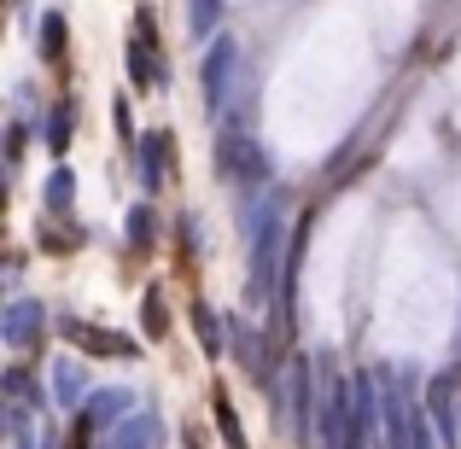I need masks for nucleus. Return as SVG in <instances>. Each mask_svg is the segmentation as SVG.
I'll return each mask as SVG.
<instances>
[{"instance_id":"obj_3","label":"nucleus","mask_w":461,"mask_h":449,"mask_svg":"<svg viewBox=\"0 0 461 449\" xmlns=\"http://www.w3.org/2000/svg\"><path fill=\"white\" fill-rule=\"evenodd\" d=\"M147 327H152V333H164V310H158V298H147Z\"/></svg>"},{"instance_id":"obj_2","label":"nucleus","mask_w":461,"mask_h":449,"mask_svg":"<svg viewBox=\"0 0 461 449\" xmlns=\"http://www.w3.org/2000/svg\"><path fill=\"white\" fill-rule=\"evenodd\" d=\"M59 41H65V30H59V18H47V30H41V47H47V53H59Z\"/></svg>"},{"instance_id":"obj_1","label":"nucleus","mask_w":461,"mask_h":449,"mask_svg":"<svg viewBox=\"0 0 461 449\" xmlns=\"http://www.w3.org/2000/svg\"><path fill=\"white\" fill-rule=\"evenodd\" d=\"M65 338H77V345H88L94 356H135V338H117V333H94V327H77V321H65Z\"/></svg>"}]
</instances>
